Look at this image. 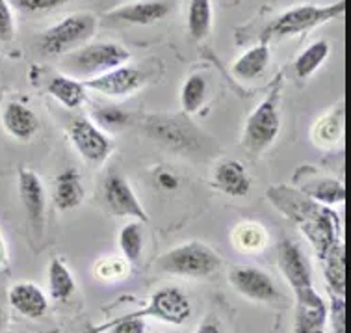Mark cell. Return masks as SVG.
<instances>
[{"mask_svg":"<svg viewBox=\"0 0 351 333\" xmlns=\"http://www.w3.org/2000/svg\"><path fill=\"white\" fill-rule=\"evenodd\" d=\"M128 60H130V52L119 43H112V41L86 43L77 51L65 54L62 60V71L67 77L86 82L115 67H121Z\"/></svg>","mask_w":351,"mask_h":333,"instance_id":"6da1fadb","label":"cell"},{"mask_svg":"<svg viewBox=\"0 0 351 333\" xmlns=\"http://www.w3.org/2000/svg\"><path fill=\"white\" fill-rule=\"evenodd\" d=\"M156 268L171 276L204 279L221 268V257L204 242L190 240L166 251L156 261Z\"/></svg>","mask_w":351,"mask_h":333,"instance_id":"7a4b0ae2","label":"cell"},{"mask_svg":"<svg viewBox=\"0 0 351 333\" xmlns=\"http://www.w3.org/2000/svg\"><path fill=\"white\" fill-rule=\"evenodd\" d=\"M279 101H281V82L256 104L255 110L245 119L242 146L253 157H258L271 148V143L281 133Z\"/></svg>","mask_w":351,"mask_h":333,"instance_id":"3957f363","label":"cell"},{"mask_svg":"<svg viewBox=\"0 0 351 333\" xmlns=\"http://www.w3.org/2000/svg\"><path fill=\"white\" fill-rule=\"evenodd\" d=\"M346 12V0L332 2L327 6H314V4H306V6H298L281 13L279 17H275L269 23L264 32H262L261 41L268 43L269 39H281L288 36H298V34L308 32L314 30L316 26L326 25L331 21L342 17Z\"/></svg>","mask_w":351,"mask_h":333,"instance_id":"277c9868","label":"cell"},{"mask_svg":"<svg viewBox=\"0 0 351 333\" xmlns=\"http://www.w3.org/2000/svg\"><path fill=\"white\" fill-rule=\"evenodd\" d=\"M145 133L160 148L177 154H193L203 148V135L188 115H149Z\"/></svg>","mask_w":351,"mask_h":333,"instance_id":"5b68a950","label":"cell"},{"mask_svg":"<svg viewBox=\"0 0 351 333\" xmlns=\"http://www.w3.org/2000/svg\"><path fill=\"white\" fill-rule=\"evenodd\" d=\"M95 32L97 17L93 13H73L41 34L39 51L47 56H65L86 45Z\"/></svg>","mask_w":351,"mask_h":333,"instance_id":"8992f818","label":"cell"},{"mask_svg":"<svg viewBox=\"0 0 351 333\" xmlns=\"http://www.w3.org/2000/svg\"><path fill=\"white\" fill-rule=\"evenodd\" d=\"M277 264L288 285L292 287L295 303L313 306V303L324 301L318 290L314 288L313 270H311L308 259L295 240L288 237L281 238V242L277 246Z\"/></svg>","mask_w":351,"mask_h":333,"instance_id":"52a82bcc","label":"cell"},{"mask_svg":"<svg viewBox=\"0 0 351 333\" xmlns=\"http://www.w3.org/2000/svg\"><path fill=\"white\" fill-rule=\"evenodd\" d=\"M266 198L274 209L281 212L285 218L294 222L300 231L319 224L337 214L332 207L322 205L318 201L306 198L305 194L298 190L294 185L269 186L266 190Z\"/></svg>","mask_w":351,"mask_h":333,"instance_id":"ba28073f","label":"cell"},{"mask_svg":"<svg viewBox=\"0 0 351 333\" xmlns=\"http://www.w3.org/2000/svg\"><path fill=\"white\" fill-rule=\"evenodd\" d=\"M67 135H69V141L73 143L75 151L80 154V159L91 166L104 164L114 151V141L86 115L75 117L71 122Z\"/></svg>","mask_w":351,"mask_h":333,"instance_id":"9c48e42d","label":"cell"},{"mask_svg":"<svg viewBox=\"0 0 351 333\" xmlns=\"http://www.w3.org/2000/svg\"><path fill=\"white\" fill-rule=\"evenodd\" d=\"M127 317H136V319L151 317V319H158L162 322L173 324V326H180V324H184L192 317V303H190L188 296L182 290L166 287L156 290L149 298L145 308L132 311Z\"/></svg>","mask_w":351,"mask_h":333,"instance_id":"30bf717a","label":"cell"},{"mask_svg":"<svg viewBox=\"0 0 351 333\" xmlns=\"http://www.w3.org/2000/svg\"><path fill=\"white\" fill-rule=\"evenodd\" d=\"M102 198L108 207V211L119 218L138 220L141 224H147L149 216L141 201L136 196L134 188L121 173H110L102 183Z\"/></svg>","mask_w":351,"mask_h":333,"instance_id":"8fae6325","label":"cell"},{"mask_svg":"<svg viewBox=\"0 0 351 333\" xmlns=\"http://www.w3.org/2000/svg\"><path fill=\"white\" fill-rule=\"evenodd\" d=\"M229 283L238 295L253 301H262V303H275L282 300L279 288L275 285L268 272L256 266H232L229 270Z\"/></svg>","mask_w":351,"mask_h":333,"instance_id":"7c38bea8","label":"cell"},{"mask_svg":"<svg viewBox=\"0 0 351 333\" xmlns=\"http://www.w3.org/2000/svg\"><path fill=\"white\" fill-rule=\"evenodd\" d=\"M294 186L306 198L326 207H335L346 201V186L342 181L329 177L313 166H301L294 173Z\"/></svg>","mask_w":351,"mask_h":333,"instance_id":"4fadbf2b","label":"cell"},{"mask_svg":"<svg viewBox=\"0 0 351 333\" xmlns=\"http://www.w3.org/2000/svg\"><path fill=\"white\" fill-rule=\"evenodd\" d=\"M147 84V75L132 65H121L115 69L86 80V90L95 91L104 97H128L140 91Z\"/></svg>","mask_w":351,"mask_h":333,"instance_id":"5bb4252c","label":"cell"},{"mask_svg":"<svg viewBox=\"0 0 351 333\" xmlns=\"http://www.w3.org/2000/svg\"><path fill=\"white\" fill-rule=\"evenodd\" d=\"M17 186H19V198L25 207L28 222L34 229L41 233L45 225L47 211V192L43 181L30 168H21L17 173Z\"/></svg>","mask_w":351,"mask_h":333,"instance_id":"9a60e30c","label":"cell"},{"mask_svg":"<svg viewBox=\"0 0 351 333\" xmlns=\"http://www.w3.org/2000/svg\"><path fill=\"white\" fill-rule=\"evenodd\" d=\"M169 13V4L162 0H136V2H127L121 6L112 8L104 13V17L110 21H119L127 25L147 26L153 23H158Z\"/></svg>","mask_w":351,"mask_h":333,"instance_id":"2e32d148","label":"cell"},{"mask_svg":"<svg viewBox=\"0 0 351 333\" xmlns=\"http://www.w3.org/2000/svg\"><path fill=\"white\" fill-rule=\"evenodd\" d=\"M212 185L229 198H245L251 190V177L247 168L237 159H225L217 162Z\"/></svg>","mask_w":351,"mask_h":333,"instance_id":"e0dca14e","label":"cell"},{"mask_svg":"<svg viewBox=\"0 0 351 333\" xmlns=\"http://www.w3.org/2000/svg\"><path fill=\"white\" fill-rule=\"evenodd\" d=\"M2 125L8 135L17 141H32L41 128L38 114L30 106L12 101L2 110Z\"/></svg>","mask_w":351,"mask_h":333,"instance_id":"ac0fdd59","label":"cell"},{"mask_svg":"<svg viewBox=\"0 0 351 333\" xmlns=\"http://www.w3.org/2000/svg\"><path fill=\"white\" fill-rule=\"evenodd\" d=\"M8 300L15 311L26 319H41L45 317L49 311V300H47L45 292L30 282H19L12 285L10 292H8Z\"/></svg>","mask_w":351,"mask_h":333,"instance_id":"d6986e66","label":"cell"},{"mask_svg":"<svg viewBox=\"0 0 351 333\" xmlns=\"http://www.w3.org/2000/svg\"><path fill=\"white\" fill-rule=\"evenodd\" d=\"M84 198H86V190L78 170L69 168L58 175L54 181V205L58 211H73L82 205Z\"/></svg>","mask_w":351,"mask_h":333,"instance_id":"ffe728a7","label":"cell"},{"mask_svg":"<svg viewBox=\"0 0 351 333\" xmlns=\"http://www.w3.org/2000/svg\"><path fill=\"white\" fill-rule=\"evenodd\" d=\"M269 58H271L269 45L266 41H261L258 45L251 47L250 51L243 52L242 56L232 64V75L240 80H255L266 71Z\"/></svg>","mask_w":351,"mask_h":333,"instance_id":"44dd1931","label":"cell"},{"mask_svg":"<svg viewBox=\"0 0 351 333\" xmlns=\"http://www.w3.org/2000/svg\"><path fill=\"white\" fill-rule=\"evenodd\" d=\"M47 91L64 108L77 110L86 103V91L88 90H86L84 82H80L77 78H71L67 75H56V77L51 78Z\"/></svg>","mask_w":351,"mask_h":333,"instance_id":"7402d4cb","label":"cell"},{"mask_svg":"<svg viewBox=\"0 0 351 333\" xmlns=\"http://www.w3.org/2000/svg\"><path fill=\"white\" fill-rule=\"evenodd\" d=\"M344 135V110L342 106L332 108L324 117H319L313 128L314 143L322 149H332Z\"/></svg>","mask_w":351,"mask_h":333,"instance_id":"603a6c76","label":"cell"},{"mask_svg":"<svg viewBox=\"0 0 351 333\" xmlns=\"http://www.w3.org/2000/svg\"><path fill=\"white\" fill-rule=\"evenodd\" d=\"M324 264V277H326L327 290L335 295H346V248L339 242L322 259Z\"/></svg>","mask_w":351,"mask_h":333,"instance_id":"cb8c5ba5","label":"cell"},{"mask_svg":"<svg viewBox=\"0 0 351 333\" xmlns=\"http://www.w3.org/2000/svg\"><path fill=\"white\" fill-rule=\"evenodd\" d=\"M77 290V282L71 274L69 266L60 259L54 257L49 264V292L52 300L67 301Z\"/></svg>","mask_w":351,"mask_h":333,"instance_id":"d4e9b609","label":"cell"},{"mask_svg":"<svg viewBox=\"0 0 351 333\" xmlns=\"http://www.w3.org/2000/svg\"><path fill=\"white\" fill-rule=\"evenodd\" d=\"M327 303L319 301L313 306L295 303L294 333H326Z\"/></svg>","mask_w":351,"mask_h":333,"instance_id":"484cf974","label":"cell"},{"mask_svg":"<svg viewBox=\"0 0 351 333\" xmlns=\"http://www.w3.org/2000/svg\"><path fill=\"white\" fill-rule=\"evenodd\" d=\"M232 244L243 253H256L268 246V233L258 222H242L232 231Z\"/></svg>","mask_w":351,"mask_h":333,"instance_id":"4316f807","label":"cell"},{"mask_svg":"<svg viewBox=\"0 0 351 333\" xmlns=\"http://www.w3.org/2000/svg\"><path fill=\"white\" fill-rule=\"evenodd\" d=\"M329 52H331V47H329V43H327L326 39H319V41L311 43L305 51L301 52L300 56L295 58V77L303 78V80L308 77H313L314 73H316L322 65L326 64Z\"/></svg>","mask_w":351,"mask_h":333,"instance_id":"83f0119b","label":"cell"},{"mask_svg":"<svg viewBox=\"0 0 351 333\" xmlns=\"http://www.w3.org/2000/svg\"><path fill=\"white\" fill-rule=\"evenodd\" d=\"M117 244L127 263H138L143 253V224L138 220H132L123 225L117 235Z\"/></svg>","mask_w":351,"mask_h":333,"instance_id":"f1b7e54d","label":"cell"},{"mask_svg":"<svg viewBox=\"0 0 351 333\" xmlns=\"http://www.w3.org/2000/svg\"><path fill=\"white\" fill-rule=\"evenodd\" d=\"M212 30L210 0H190L188 6V34L193 39H204Z\"/></svg>","mask_w":351,"mask_h":333,"instance_id":"f546056e","label":"cell"},{"mask_svg":"<svg viewBox=\"0 0 351 333\" xmlns=\"http://www.w3.org/2000/svg\"><path fill=\"white\" fill-rule=\"evenodd\" d=\"M206 99V80L203 75H192L186 78V82L182 84L180 90V104L184 114H195L201 110Z\"/></svg>","mask_w":351,"mask_h":333,"instance_id":"4dcf8cb0","label":"cell"},{"mask_svg":"<svg viewBox=\"0 0 351 333\" xmlns=\"http://www.w3.org/2000/svg\"><path fill=\"white\" fill-rule=\"evenodd\" d=\"M99 128H106V130H121L132 123V115L121 110L119 106H101L93 112V119Z\"/></svg>","mask_w":351,"mask_h":333,"instance_id":"1f68e13d","label":"cell"},{"mask_svg":"<svg viewBox=\"0 0 351 333\" xmlns=\"http://www.w3.org/2000/svg\"><path fill=\"white\" fill-rule=\"evenodd\" d=\"M95 330L99 333H145V322H143V319L123 314V317H117L114 321L104 322L101 326H95Z\"/></svg>","mask_w":351,"mask_h":333,"instance_id":"d6a6232c","label":"cell"},{"mask_svg":"<svg viewBox=\"0 0 351 333\" xmlns=\"http://www.w3.org/2000/svg\"><path fill=\"white\" fill-rule=\"evenodd\" d=\"M73 0H8V4L15 8L17 12L32 15V13H45L56 8L69 4Z\"/></svg>","mask_w":351,"mask_h":333,"instance_id":"836d02e7","label":"cell"},{"mask_svg":"<svg viewBox=\"0 0 351 333\" xmlns=\"http://www.w3.org/2000/svg\"><path fill=\"white\" fill-rule=\"evenodd\" d=\"M329 301L331 306L327 308V321H331L332 332L346 333V300L344 296L335 295L329 290Z\"/></svg>","mask_w":351,"mask_h":333,"instance_id":"e575fe53","label":"cell"},{"mask_svg":"<svg viewBox=\"0 0 351 333\" xmlns=\"http://www.w3.org/2000/svg\"><path fill=\"white\" fill-rule=\"evenodd\" d=\"M15 34L12 6L8 0H0V41H10Z\"/></svg>","mask_w":351,"mask_h":333,"instance_id":"d590c367","label":"cell"},{"mask_svg":"<svg viewBox=\"0 0 351 333\" xmlns=\"http://www.w3.org/2000/svg\"><path fill=\"white\" fill-rule=\"evenodd\" d=\"M156 186L166 190V192H175L180 186V177L173 170H167V168H160L156 172Z\"/></svg>","mask_w":351,"mask_h":333,"instance_id":"8d00e7d4","label":"cell"},{"mask_svg":"<svg viewBox=\"0 0 351 333\" xmlns=\"http://www.w3.org/2000/svg\"><path fill=\"white\" fill-rule=\"evenodd\" d=\"M119 263V259H115V257H112V259H104V261H101L99 263V266H97V274L101 277H104V279H110V277H115V276H123L127 270H125V266H127V263L119 264L117 268H114L115 264Z\"/></svg>","mask_w":351,"mask_h":333,"instance_id":"74e56055","label":"cell"},{"mask_svg":"<svg viewBox=\"0 0 351 333\" xmlns=\"http://www.w3.org/2000/svg\"><path fill=\"white\" fill-rule=\"evenodd\" d=\"M8 264H10V253H8L6 240H4L2 233H0V268H6Z\"/></svg>","mask_w":351,"mask_h":333,"instance_id":"f35d334b","label":"cell"},{"mask_svg":"<svg viewBox=\"0 0 351 333\" xmlns=\"http://www.w3.org/2000/svg\"><path fill=\"white\" fill-rule=\"evenodd\" d=\"M195 333H223L216 324H212V322H204L201 326L197 328V332Z\"/></svg>","mask_w":351,"mask_h":333,"instance_id":"ab89813d","label":"cell"},{"mask_svg":"<svg viewBox=\"0 0 351 333\" xmlns=\"http://www.w3.org/2000/svg\"><path fill=\"white\" fill-rule=\"evenodd\" d=\"M99 2H101L102 6H106V8H110V10H112V8L121 6L125 0H99Z\"/></svg>","mask_w":351,"mask_h":333,"instance_id":"60d3db41","label":"cell"},{"mask_svg":"<svg viewBox=\"0 0 351 333\" xmlns=\"http://www.w3.org/2000/svg\"><path fill=\"white\" fill-rule=\"evenodd\" d=\"M4 326H6V314L0 311V332L4 330Z\"/></svg>","mask_w":351,"mask_h":333,"instance_id":"b9f144b4","label":"cell"},{"mask_svg":"<svg viewBox=\"0 0 351 333\" xmlns=\"http://www.w3.org/2000/svg\"><path fill=\"white\" fill-rule=\"evenodd\" d=\"M84 333H99V332H97V330H95V326H88V328H86V332H84Z\"/></svg>","mask_w":351,"mask_h":333,"instance_id":"7bdbcfd3","label":"cell"},{"mask_svg":"<svg viewBox=\"0 0 351 333\" xmlns=\"http://www.w3.org/2000/svg\"><path fill=\"white\" fill-rule=\"evenodd\" d=\"M275 330H277V328H275ZM275 330H274V333H275Z\"/></svg>","mask_w":351,"mask_h":333,"instance_id":"ee69618b","label":"cell"}]
</instances>
